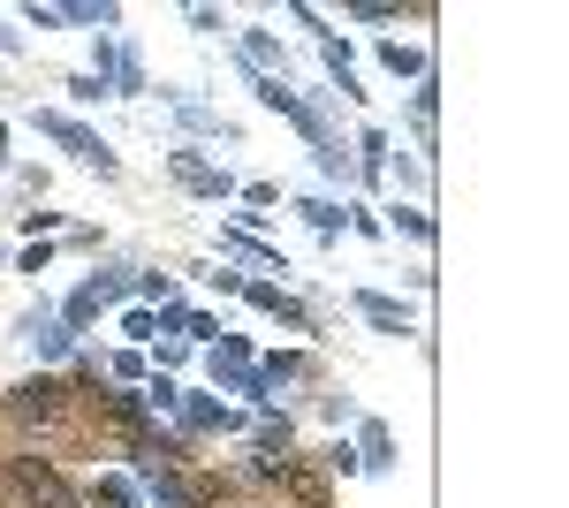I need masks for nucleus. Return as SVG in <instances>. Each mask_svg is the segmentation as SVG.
<instances>
[{"label": "nucleus", "instance_id": "f257e3e1", "mask_svg": "<svg viewBox=\"0 0 569 508\" xmlns=\"http://www.w3.org/2000/svg\"><path fill=\"white\" fill-rule=\"evenodd\" d=\"M8 486H16V501H23V508L69 501V478H61V464H53V456H8Z\"/></svg>", "mask_w": 569, "mask_h": 508}, {"label": "nucleus", "instance_id": "f03ea898", "mask_svg": "<svg viewBox=\"0 0 569 508\" xmlns=\"http://www.w3.org/2000/svg\"><path fill=\"white\" fill-rule=\"evenodd\" d=\"M61 410H69V380H53V372H31L8 395V418H23V425H61Z\"/></svg>", "mask_w": 569, "mask_h": 508}, {"label": "nucleus", "instance_id": "7ed1b4c3", "mask_svg": "<svg viewBox=\"0 0 569 508\" xmlns=\"http://www.w3.org/2000/svg\"><path fill=\"white\" fill-rule=\"evenodd\" d=\"M213 501H220V486H213V478H190L182 464L152 470V508H213Z\"/></svg>", "mask_w": 569, "mask_h": 508}, {"label": "nucleus", "instance_id": "20e7f679", "mask_svg": "<svg viewBox=\"0 0 569 508\" xmlns=\"http://www.w3.org/2000/svg\"><path fill=\"white\" fill-rule=\"evenodd\" d=\"M168 175H176L182 190H198V198H220V190H228V175H220V168H206L198 152H168Z\"/></svg>", "mask_w": 569, "mask_h": 508}, {"label": "nucleus", "instance_id": "39448f33", "mask_svg": "<svg viewBox=\"0 0 569 508\" xmlns=\"http://www.w3.org/2000/svg\"><path fill=\"white\" fill-rule=\"evenodd\" d=\"M357 470H395V432L380 418H365V432H357Z\"/></svg>", "mask_w": 569, "mask_h": 508}, {"label": "nucleus", "instance_id": "423d86ee", "mask_svg": "<svg viewBox=\"0 0 569 508\" xmlns=\"http://www.w3.org/2000/svg\"><path fill=\"white\" fill-rule=\"evenodd\" d=\"M357 311H365L380 335H410V311H402V303H388V297H357Z\"/></svg>", "mask_w": 569, "mask_h": 508}, {"label": "nucleus", "instance_id": "0eeeda50", "mask_svg": "<svg viewBox=\"0 0 569 508\" xmlns=\"http://www.w3.org/2000/svg\"><path fill=\"white\" fill-rule=\"evenodd\" d=\"M380 69H395V77H426V53H418V46H380Z\"/></svg>", "mask_w": 569, "mask_h": 508}, {"label": "nucleus", "instance_id": "6e6552de", "mask_svg": "<svg viewBox=\"0 0 569 508\" xmlns=\"http://www.w3.org/2000/svg\"><path fill=\"white\" fill-rule=\"evenodd\" d=\"M297 212H305V220L319 228V236H335V228H342V206H335V198H305Z\"/></svg>", "mask_w": 569, "mask_h": 508}, {"label": "nucleus", "instance_id": "1a4fd4ad", "mask_svg": "<svg viewBox=\"0 0 569 508\" xmlns=\"http://www.w3.org/2000/svg\"><path fill=\"white\" fill-rule=\"evenodd\" d=\"M319 470H327V478H357V448H350V440L319 448Z\"/></svg>", "mask_w": 569, "mask_h": 508}, {"label": "nucleus", "instance_id": "9d476101", "mask_svg": "<svg viewBox=\"0 0 569 508\" xmlns=\"http://www.w3.org/2000/svg\"><path fill=\"white\" fill-rule=\"evenodd\" d=\"M357 152H365L357 168H365V175H380V168H388V129H365V137H357Z\"/></svg>", "mask_w": 569, "mask_h": 508}, {"label": "nucleus", "instance_id": "9b49d317", "mask_svg": "<svg viewBox=\"0 0 569 508\" xmlns=\"http://www.w3.org/2000/svg\"><path fill=\"white\" fill-rule=\"evenodd\" d=\"M388 228H395V236H418V243L433 236V220H426L418 206H395V212H388Z\"/></svg>", "mask_w": 569, "mask_h": 508}, {"label": "nucleus", "instance_id": "f8f14e48", "mask_svg": "<svg viewBox=\"0 0 569 508\" xmlns=\"http://www.w3.org/2000/svg\"><path fill=\"white\" fill-rule=\"evenodd\" d=\"M289 440H297V432H289V418H266L259 425V456H289Z\"/></svg>", "mask_w": 569, "mask_h": 508}, {"label": "nucleus", "instance_id": "ddd939ff", "mask_svg": "<svg viewBox=\"0 0 569 508\" xmlns=\"http://www.w3.org/2000/svg\"><path fill=\"white\" fill-rule=\"evenodd\" d=\"M243 53H251L259 69H273V61H281V46H273V31H243Z\"/></svg>", "mask_w": 569, "mask_h": 508}, {"label": "nucleus", "instance_id": "4468645a", "mask_svg": "<svg viewBox=\"0 0 569 508\" xmlns=\"http://www.w3.org/2000/svg\"><path fill=\"white\" fill-rule=\"evenodd\" d=\"M220 251L251 258V266H281V258H273V251H259V243H251V236H220Z\"/></svg>", "mask_w": 569, "mask_h": 508}, {"label": "nucleus", "instance_id": "2eb2a0df", "mask_svg": "<svg viewBox=\"0 0 569 508\" xmlns=\"http://www.w3.org/2000/svg\"><path fill=\"white\" fill-rule=\"evenodd\" d=\"M91 311H99V289H77V297H69V311H61V319H69V327H91Z\"/></svg>", "mask_w": 569, "mask_h": 508}, {"label": "nucleus", "instance_id": "dca6fc26", "mask_svg": "<svg viewBox=\"0 0 569 508\" xmlns=\"http://www.w3.org/2000/svg\"><path fill=\"white\" fill-rule=\"evenodd\" d=\"M152 327H160L152 311H122V335H130V341H152Z\"/></svg>", "mask_w": 569, "mask_h": 508}, {"label": "nucleus", "instance_id": "f3484780", "mask_svg": "<svg viewBox=\"0 0 569 508\" xmlns=\"http://www.w3.org/2000/svg\"><path fill=\"white\" fill-rule=\"evenodd\" d=\"M53 508H91V501H84V494H69V501H53Z\"/></svg>", "mask_w": 569, "mask_h": 508}]
</instances>
